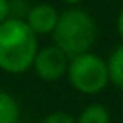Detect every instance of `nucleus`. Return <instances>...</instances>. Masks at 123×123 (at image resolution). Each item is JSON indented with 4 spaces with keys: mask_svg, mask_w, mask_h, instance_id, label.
<instances>
[{
    "mask_svg": "<svg viewBox=\"0 0 123 123\" xmlns=\"http://www.w3.org/2000/svg\"><path fill=\"white\" fill-rule=\"evenodd\" d=\"M38 49V36L24 18L9 16L0 24V71L7 74L29 71Z\"/></svg>",
    "mask_w": 123,
    "mask_h": 123,
    "instance_id": "1",
    "label": "nucleus"
},
{
    "mask_svg": "<svg viewBox=\"0 0 123 123\" xmlns=\"http://www.w3.org/2000/svg\"><path fill=\"white\" fill-rule=\"evenodd\" d=\"M51 36L54 42L53 45L62 49L71 58L94 47L98 40V24L91 13L74 6L60 13Z\"/></svg>",
    "mask_w": 123,
    "mask_h": 123,
    "instance_id": "2",
    "label": "nucleus"
},
{
    "mask_svg": "<svg viewBox=\"0 0 123 123\" xmlns=\"http://www.w3.org/2000/svg\"><path fill=\"white\" fill-rule=\"evenodd\" d=\"M65 78L69 80L74 91H78L80 94H89V96L100 94L111 81L107 60H103L100 54L92 51L69 58Z\"/></svg>",
    "mask_w": 123,
    "mask_h": 123,
    "instance_id": "3",
    "label": "nucleus"
},
{
    "mask_svg": "<svg viewBox=\"0 0 123 123\" xmlns=\"http://www.w3.org/2000/svg\"><path fill=\"white\" fill-rule=\"evenodd\" d=\"M69 56L56 45H47L38 49L33 62V69L43 81H58L65 76Z\"/></svg>",
    "mask_w": 123,
    "mask_h": 123,
    "instance_id": "4",
    "label": "nucleus"
},
{
    "mask_svg": "<svg viewBox=\"0 0 123 123\" xmlns=\"http://www.w3.org/2000/svg\"><path fill=\"white\" fill-rule=\"evenodd\" d=\"M58 16H60V13H58V9L54 6L36 4V6L27 9L24 20L27 22V25L31 27V31L36 36H45V35H51L54 31Z\"/></svg>",
    "mask_w": 123,
    "mask_h": 123,
    "instance_id": "5",
    "label": "nucleus"
},
{
    "mask_svg": "<svg viewBox=\"0 0 123 123\" xmlns=\"http://www.w3.org/2000/svg\"><path fill=\"white\" fill-rule=\"evenodd\" d=\"M107 69L111 83H114L119 91H123V43L111 53L107 60Z\"/></svg>",
    "mask_w": 123,
    "mask_h": 123,
    "instance_id": "6",
    "label": "nucleus"
},
{
    "mask_svg": "<svg viewBox=\"0 0 123 123\" xmlns=\"http://www.w3.org/2000/svg\"><path fill=\"white\" fill-rule=\"evenodd\" d=\"M20 107L9 92L0 89V123H18Z\"/></svg>",
    "mask_w": 123,
    "mask_h": 123,
    "instance_id": "7",
    "label": "nucleus"
},
{
    "mask_svg": "<svg viewBox=\"0 0 123 123\" xmlns=\"http://www.w3.org/2000/svg\"><path fill=\"white\" fill-rule=\"evenodd\" d=\"M76 123H111V112L100 103H91L80 112Z\"/></svg>",
    "mask_w": 123,
    "mask_h": 123,
    "instance_id": "8",
    "label": "nucleus"
},
{
    "mask_svg": "<svg viewBox=\"0 0 123 123\" xmlns=\"http://www.w3.org/2000/svg\"><path fill=\"white\" fill-rule=\"evenodd\" d=\"M42 123H76V119H74L69 112L58 111V112H51V114H47L45 118L42 119Z\"/></svg>",
    "mask_w": 123,
    "mask_h": 123,
    "instance_id": "9",
    "label": "nucleus"
},
{
    "mask_svg": "<svg viewBox=\"0 0 123 123\" xmlns=\"http://www.w3.org/2000/svg\"><path fill=\"white\" fill-rule=\"evenodd\" d=\"M9 16H11V2L9 0H0V24Z\"/></svg>",
    "mask_w": 123,
    "mask_h": 123,
    "instance_id": "10",
    "label": "nucleus"
},
{
    "mask_svg": "<svg viewBox=\"0 0 123 123\" xmlns=\"http://www.w3.org/2000/svg\"><path fill=\"white\" fill-rule=\"evenodd\" d=\"M116 29H118L119 36H121V40H123V9L119 11V15H118V20H116Z\"/></svg>",
    "mask_w": 123,
    "mask_h": 123,
    "instance_id": "11",
    "label": "nucleus"
},
{
    "mask_svg": "<svg viewBox=\"0 0 123 123\" xmlns=\"http://www.w3.org/2000/svg\"><path fill=\"white\" fill-rule=\"evenodd\" d=\"M62 4H65V6H71V7H74L76 4H81L83 0H60Z\"/></svg>",
    "mask_w": 123,
    "mask_h": 123,
    "instance_id": "12",
    "label": "nucleus"
}]
</instances>
